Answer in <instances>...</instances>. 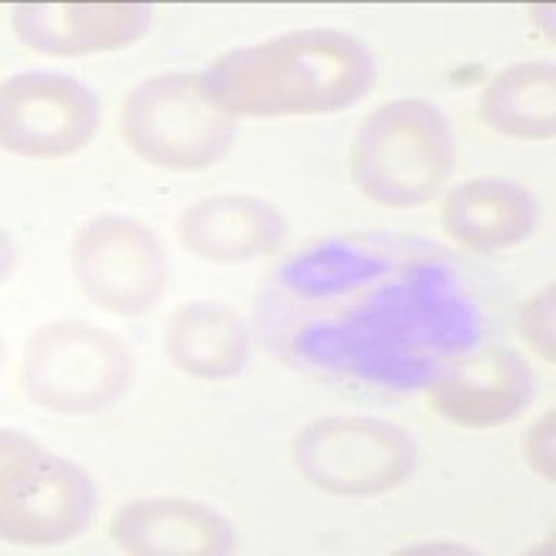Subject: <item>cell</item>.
<instances>
[{
  "instance_id": "cell-1",
  "label": "cell",
  "mask_w": 556,
  "mask_h": 556,
  "mask_svg": "<svg viewBox=\"0 0 556 556\" xmlns=\"http://www.w3.org/2000/svg\"><path fill=\"white\" fill-rule=\"evenodd\" d=\"M376 81V62L345 31L306 28L237 48L201 76L228 117L329 114L354 106Z\"/></svg>"
},
{
  "instance_id": "cell-2",
  "label": "cell",
  "mask_w": 556,
  "mask_h": 556,
  "mask_svg": "<svg viewBox=\"0 0 556 556\" xmlns=\"http://www.w3.org/2000/svg\"><path fill=\"white\" fill-rule=\"evenodd\" d=\"M454 167V137L431 103L404 98L376 109L351 142V176L362 195L390 208L429 203Z\"/></svg>"
},
{
  "instance_id": "cell-3",
  "label": "cell",
  "mask_w": 556,
  "mask_h": 556,
  "mask_svg": "<svg viewBox=\"0 0 556 556\" xmlns=\"http://www.w3.org/2000/svg\"><path fill=\"white\" fill-rule=\"evenodd\" d=\"M96 513V484L76 462L45 451L20 431L0 437V534L23 548L78 538Z\"/></svg>"
},
{
  "instance_id": "cell-4",
  "label": "cell",
  "mask_w": 556,
  "mask_h": 556,
  "mask_svg": "<svg viewBox=\"0 0 556 556\" xmlns=\"http://www.w3.org/2000/svg\"><path fill=\"white\" fill-rule=\"evenodd\" d=\"M131 354L117 337L89 323H48L28 340L20 362L26 399L53 415H98L126 395Z\"/></svg>"
},
{
  "instance_id": "cell-5",
  "label": "cell",
  "mask_w": 556,
  "mask_h": 556,
  "mask_svg": "<svg viewBox=\"0 0 556 556\" xmlns=\"http://www.w3.org/2000/svg\"><path fill=\"white\" fill-rule=\"evenodd\" d=\"M121 131L148 165L198 173L226 156L235 142V117L206 96L201 76L167 73L128 92Z\"/></svg>"
},
{
  "instance_id": "cell-6",
  "label": "cell",
  "mask_w": 556,
  "mask_h": 556,
  "mask_svg": "<svg viewBox=\"0 0 556 556\" xmlns=\"http://www.w3.org/2000/svg\"><path fill=\"white\" fill-rule=\"evenodd\" d=\"M292 459L317 490L367 498L395 490L415 470L417 451L404 429L376 417H323L292 443Z\"/></svg>"
},
{
  "instance_id": "cell-7",
  "label": "cell",
  "mask_w": 556,
  "mask_h": 556,
  "mask_svg": "<svg viewBox=\"0 0 556 556\" xmlns=\"http://www.w3.org/2000/svg\"><path fill=\"white\" fill-rule=\"evenodd\" d=\"M70 265L84 295L112 315H146L167 287V256L146 223L101 215L78 226Z\"/></svg>"
},
{
  "instance_id": "cell-8",
  "label": "cell",
  "mask_w": 556,
  "mask_h": 556,
  "mask_svg": "<svg viewBox=\"0 0 556 556\" xmlns=\"http://www.w3.org/2000/svg\"><path fill=\"white\" fill-rule=\"evenodd\" d=\"M98 121L96 96L70 76L20 73L0 89V139L20 156H73L92 142Z\"/></svg>"
},
{
  "instance_id": "cell-9",
  "label": "cell",
  "mask_w": 556,
  "mask_h": 556,
  "mask_svg": "<svg viewBox=\"0 0 556 556\" xmlns=\"http://www.w3.org/2000/svg\"><path fill=\"white\" fill-rule=\"evenodd\" d=\"M151 20L142 3H17L12 9L20 42L53 56L121 51L146 37Z\"/></svg>"
},
{
  "instance_id": "cell-10",
  "label": "cell",
  "mask_w": 556,
  "mask_h": 556,
  "mask_svg": "<svg viewBox=\"0 0 556 556\" xmlns=\"http://www.w3.org/2000/svg\"><path fill=\"white\" fill-rule=\"evenodd\" d=\"M531 399L529 365L515 351L490 348L445 367L429 384V404L456 426L490 429L513 420Z\"/></svg>"
},
{
  "instance_id": "cell-11",
  "label": "cell",
  "mask_w": 556,
  "mask_h": 556,
  "mask_svg": "<svg viewBox=\"0 0 556 556\" xmlns=\"http://www.w3.org/2000/svg\"><path fill=\"white\" fill-rule=\"evenodd\" d=\"M114 545L134 556H220L235 551V531L212 506L187 498H137L109 526Z\"/></svg>"
},
{
  "instance_id": "cell-12",
  "label": "cell",
  "mask_w": 556,
  "mask_h": 556,
  "mask_svg": "<svg viewBox=\"0 0 556 556\" xmlns=\"http://www.w3.org/2000/svg\"><path fill=\"white\" fill-rule=\"evenodd\" d=\"M176 237L195 256L215 265H240L276 251L287 223L276 206L253 195H212L184 208Z\"/></svg>"
},
{
  "instance_id": "cell-13",
  "label": "cell",
  "mask_w": 556,
  "mask_h": 556,
  "mask_svg": "<svg viewBox=\"0 0 556 556\" xmlns=\"http://www.w3.org/2000/svg\"><path fill=\"white\" fill-rule=\"evenodd\" d=\"M538 206L529 190L504 178H473L448 192L443 226L470 251L495 253L518 245L534 231Z\"/></svg>"
},
{
  "instance_id": "cell-14",
  "label": "cell",
  "mask_w": 556,
  "mask_h": 556,
  "mask_svg": "<svg viewBox=\"0 0 556 556\" xmlns=\"http://www.w3.org/2000/svg\"><path fill=\"white\" fill-rule=\"evenodd\" d=\"M165 351L181 374L206 381L231 379L248 362L245 326L228 306L195 301L170 317Z\"/></svg>"
},
{
  "instance_id": "cell-15",
  "label": "cell",
  "mask_w": 556,
  "mask_h": 556,
  "mask_svg": "<svg viewBox=\"0 0 556 556\" xmlns=\"http://www.w3.org/2000/svg\"><path fill=\"white\" fill-rule=\"evenodd\" d=\"M481 117L493 131L515 139H551L556 134V70L523 62L493 78L481 98Z\"/></svg>"
},
{
  "instance_id": "cell-16",
  "label": "cell",
  "mask_w": 556,
  "mask_h": 556,
  "mask_svg": "<svg viewBox=\"0 0 556 556\" xmlns=\"http://www.w3.org/2000/svg\"><path fill=\"white\" fill-rule=\"evenodd\" d=\"M554 285L545 287L540 295H534L529 304L520 312V334L526 337L534 351L543 356L545 362L556 359V340H554Z\"/></svg>"
},
{
  "instance_id": "cell-17",
  "label": "cell",
  "mask_w": 556,
  "mask_h": 556,
  "mask_svg": "<svg viewBox=\"0 0 556 556\" xmlns=\"http://www.w3.org/2000/svg\"><path fill=\"white\" fill-rule=\"evenodd\" d=\"M554 412L543 415L538 424L531 426L526 437V456H529L531 468L538 470L545 481H554Z\"/></svg>"
}]
</instances>
